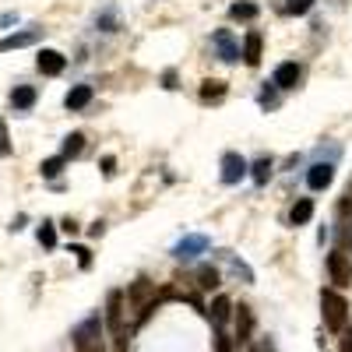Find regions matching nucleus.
Masks as SVG:
<instances>
[{"instance_id":"10","label":"nucleus","mask_w":352,"mask_h":352,"mask_svg":"<svg viewBox=\"0 0 352 352\" xmlns=\"http://www.w3.org/2000/svg\"><path fill=\"white\" fill-rule=\"evenodd\" d=\"M243 64H250V67L261 64V36L257 32H247V39H243Z\"/></svg>"},{"instance_id":"5","label":"nucleus","mask_w":352,"mask_h":352,"mask_svg":"<svg viewBox=\"0 0 352 352\" xmlns=\"http://www.w3.org/2000/svg\"><path fill=\"white\" fill-rule=\"evenodd\" d=\"M328 272H331V282L338 289H349L352 285V261H349V254H342V250L328 254Z\"/></svg>"},{"instance_id":"4","label":"nucleus","mask_w":352,"mask_h":352,"mask_svg":"<svg viewBox=\"0 0 352 352\" xmlns=\"http://www.w3.org/2000/svg\"><path fill=\"white\" fill-rule=\"evenodd\" d=\"M131 303H134V310H141V320L148 317L152 310H155V303H159V296H155V285L148 282V278H138L134 285H131Z\"/></svg>"},{"instance_id":"15","label":"nucleus","mask_w":352,"mask_h":352,"mask_svg":"<svg viewBox=\"0 0 352 352\" xmlns=\"http://www.w3.org/2000/svg\"><path fill=\"white\" fill-rule=\"evenodd\" d=\"M11 102H14L18 109H32L36 92H32V88H14V92H11Z\"/></svg>"},{"instance_id":"7","label":"nucleus","mask_w":352,"mask_h":352,"mask_svg":"<svg viewBox=\"0 0 352 352\" xmlns=\"http://www.w3.org/2000/svg\"><path fill=\"white\" fill-rule=\"evenodd\" d=\"M243 173H247V162H243L240 155H232V152H229V155L222 159V180H226V184H236Z\"/></svg>"},{"instance_id":"9","label":"nucleus","mask_w":352,"mask_h":352,"mask_svg":"<svg viewBox=\"0 0 352 352\" xmlns=\"http://www.w3.org/2000/svg\"><path fill=\"white\" fill-rule=\"evenodd\" d=\"M39 71L43 74H60L64 71V56L56 53V50H43L39 53Z\"/></svg>"},{"instance_id":"23","label":"nucleus","mask_w":352,"mask_h":352,"mask_svg":"<svg viewBox=\"0 0 352 352\" xmlns=\"http://www.w3.org/2000/svg\"><path fill=\"white\" fill-rule=\"evenodd\" d=\"M310 8H314V0H289V4H285L289 14H307Z\"/></svg>"},{"instance_id":"24","label":"nucleus","mask_w":352,"mask_h":352,"mask_svg":"<svg viewBox=\"0 0 352 352\" xmlns=\"http://www.w3.org/2000/svg\"><path fill=\"white\" fill-rule=\"evenodd\" d=\"M39 169H43V176H50V180H53V176L64 169V159H46V162H43Z\"/></svg>"},{"instance_id":"16","label":"nucleus","mask_w":352,"mask_h":352,"mask_svg":"<svg viewBox=\"0 0 352 352\" xmlns=\"http://www.w3.org/2000/svg\"><path fill=\"white\" fill-rule=\"evenodd\" d=\"M229 310H232V303H229L226 296H219V300L212 303V320H215V324H226V317H229Z\"/></svg>"},{"instance_id":"29","label":"nucleus","mask_w":352,"mask_h":352,"mask_svg":"<svg viewBox=\"0 0 352 352\" xmlns=\"http://www.w3.org/2000/svg\"><path fill=\"white\" fill-rule=\"evenodd\" d=\"M342 352H352V331H349V335L342 338Z\"/></svg>"},{"instance_id":"25","label":"nucleus","mask_w":352,"mask_h":352,"mask_svg":"<svg viewBox=\"0 0 352 352\" xmlns=\"http://www.w3.org/2000/svg\"><path fill=\"white\" fill-rule=\"evenodd\" d=\"M11 152V144H8V127H4V120H0V155H8Z\"/></svg>"},{"instance_id":"21","label":"nucleus","mask_w":352,"mask_h":352,"mask_svg":"<svg viewBox=\"0 0 352 352\" xmlns=\"http://www.w3.org/2000/svg\"><path fill=\"white\" fill-rule=\"evenodd\" d=\"M268 176H272V162H268V159L254 162V180H257V184H264V180H268Z\"/></svg>"},{"instance_id":"12","label":"nucleus","mask_w":352,"mask_h":352,"mask_svg":"<svg viewBox=\"0 0 352 352\" xmlns=\"http://www.w3.org/2000/svg\"><path fill=\"white\" fill-rule=\"evenodd\" d=\"M296 81H300V67H296V64H282V67L275 71V85H278V88H292Z\"/></svg>"},{"instance_id":"13","label":"nucleus","mask_w":352,"mask_h":352,"mask_svg":"<svg viewBox=\"0 0 352 352\" xmlns=\"http://www.w3.org/2000/svg\"><path fill=\"white\" fill-rule=\"evenodd\" d=\"M310 215H314V201L310 197H300L296 208H292V226H307Z\"/></svg>"},{"instance_id":"20","label":"nucleus","mask_w":352,"mask_h":352,"mask_svg":"<svg viewBox=\"0 0 352 352\" xmlns=\"http://www.w3.org/2000/svg\"><path fill=\"white\" fill-rule=\"evenodd\" d=\"M352 247V222H342V229H338V250L345 254Z\"/></svg>"},{"instance_id":"8","label":"nucleus","mask_w":352,"mask_h":352,"mask_svg":"<svg viewBox=\"0 0 352 352\" xmlns=\"http://www.w3.org/2000/svg\"><path fill=\"white\" fill-rule=\"evenodd\" d=\"M331 176H335V169H331L328 162H317V166H310V173H307V184H310L314 190H320V187L331 184Z\"/></svg>"},{"instance_id":"14","label":"nucleus","mask_w":352,"mask_h":352,"mask_svg":"<svg viewBox=\"0 0 352 352\" xmlns=\"http://www.w3.org/2000/svg\"><path fill=\"white\" fill-rule=\"evenodd\" d=\"M28 43H36V32H18V36H8V39H0V53L18 50V46H28Z\"/></svg>"},{"instance_id":"28","label":"nucleus","mask_w":352,"mask_h":352,"mask_svg":"<svg viewBox=\"0 0 352 352\" xmlns=\"http://www.w3.org/2000/svg\"><path fill=\"white\" fill-rule=\"evenodd\" d=\"M215 349H219V352H229V349H232V342H229L226 335H219V345H215Z\"/></svg>"},{"instance_id":"27","label":"nucleus","mask_w":352,"mask_h":352,"mask_svg":"<svg viewBox=\"0 0 352 352\" xmlns=\"http://www.w3.org/2000/svg\"><path fill=\"white\" fill-rule=\"evenodd\" d=\"M74 254H78V261H81V268H88V250H85V247H74Z\"/></svg>"},{"instance_id":"18","label":"nucleus","mask_w":352,"mask_h":352,"mask_svg":"<svg viewBox=\"0 0 352 352\" xmlns=\"http://www.w3.org/2000/svg\"><path fill=\"white\" fill-rule=\"evenodd\" d=\"M222 96H226V85H222V81H204L201 99H222Z\"/></svg>"},{"instance_id":"3","label":"nucleus","mask_w":352,"mask_h":352,"mask_svg":"<svg viewBox=\"0 0 352 352\" xmlns=\"http://www.w3.org/2000/svg\"><path fill=\"white\" fill-rule=\"evenodd\" d=\"M320 310H324V324L331 331H345V320H349V303L338 296L335 289L320 292Z\"/></svg>"},{"instance_id":"22","label":"nucleus","mask_w":352,"mask_h":352,"mask_svg":"<svg viewBox=\"0 0 352 352\" xmlns=\"http://www.w3.org/2000/svg\"><path fill=\"white\" fill-rule=\"evenodd\" d=\"M232 18H243V21H250L254 14H257V8L254 4H232V11H229Z\"/></svg>"},{"instance_id":"26","label":"nucleus","mask_w":352,"mask_h":352,"mask_svg":"<svg viewBox=\"0 0 352 352\" xmlns=\"http://www.w3.org/2000/svg\"><path fill=\"white\" fill-rule=\"evenodd\" d=\"M39 240H43L46 247H53V243H56V236H53V229H50V226H43V232H39Z\"/></svg>"},{"instance_id":"1","label":"nucleus","mask_w":352,"mask_h":352,"mask_svg":"<svg viewBox=\"0 0 352 352\" xmlns=\"http://www.w3.org/2000/svg\"><path fill=\"white\" fill-rule=\"evenodd\" d=\"M106 320H109V335H113V349L127 352V335H124V292L113 289L109 303H106Z\"/></svg>"},{"instance_id":"6","label":"nucleus","mask_w":352,"mask_h":352,"mask_svg":"<svg viewBox=\"0 0 352 352\" xmlns=\"http://www.w3.org/2000/svg\"><path fill=\"white\" fill-rule=\"evenodd\" d=\"M250 335H254V314H250V307L240 303V307H236V342L247 345Z\"/></svg>"},{"instance_id":"11","label":"nucleus","mask_w":352,"mask_h":352,"mask_svg":"<svg viewBox=\"0 0 352 352\" xmlns=\"http://www.w3.org/2000/svg\"><path fill=\"white\" fill-rule=\"evenodd\" d=\"M88 102H92V88L88 85H78L67 92V109H85Z\"/></svg>"},{"instance_id":"17","label":"nucleus","mask_w":352,"mask_h":352,"mask_svg":"<svg viewBox=\"0 0 352 352\" xmlns=\"http://www.w3.org/2000/svg\"><path fill=\"white\" fill-rule=\"evenodd\" d=\"M81 148H85V134H71V138L64 141V159H74V155H81Z\"/></svg>"},{"instance_id":"19","label":"nucleus","mask_w":352,"mask_h":352,"mask_svg":"<svg viewBox=\"0 0 352 352\" xmlns=\"http://www.w3.org/2000/svg\"><path fill=\"white\" fill-rule=\"evenodd\" d=\"M197 285H201V289H215V285H219V272H215V268H201V272H197Z\"/></svg>"},{"instance_id":"2","label":"nucleus","mask_w":352,"mask_h":352,"mask_svg":"<svg viewBox=\"0 0 352 352\" xmlns=\"http://www.w3.org/2000/svg\"><path fill=\"white\" fill-rule=\"evenodd\" d=\"M74 349L78 352H106V342H102V320L99 317H88L74 328Z\"/></svg>"}]
</instances>
